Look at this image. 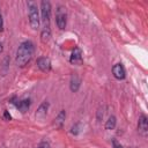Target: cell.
Instances as JSON below:
<instances>
[{"label":"cell","mask_w":148,"mask_h":148,"mask_svg":"<svg viewBox=\"0 0 148 148\" xmlns=\"http://www.w3.org/2000/svg\"><path fill=\"white\" fill-rule=\"evenodd\" d=\"M112 74L116 79L118 80H123L125 77V69L124 67L121 66V64H116L113 67H112Z\"/></svg>","instance_id":"7"},{"label":"cell","mask_w":148,"mask_h":148,"mask_svg":"<svg viewBox=\"0 0 148 148\" xmlns=\"http://www.w3.org/2000/svg\"><path fill=\"white\" fill-rule=\"evenodd\" d=\"M37 148H38V147H37Z\"/></svg>","instance_id":"20"},{"label":"cell","mask_w":148,"mask_h":148,"mask_svg":"<svg viewBox=\"0 0 148 148\" xmlns=\"http://www.w3.org/2000/svg\"><path fill=\"white\" fill-rule=\"evenodd\" d=\"M138 127H139V131L141 132V134H143V135L147 134V131H148V121H147V117L145 114H142L139 118Z\"/></svg>","instance_id":"8"},{"label":"cell","mask_w":148,"mask_h":148,"mask_svg":"<svg viewBox=\"0 0 148 148\" xmlns=\"http://www.w3.org/2000/svg\"><path fill=\"white\" fill-rule=\"evenodd\" d=\"M50 37H51V30H50V28H44V29L42 30V34H40V39H42V42H44V43L49 42Z\"/></svg>","instance_id":"13"},{"label":"cell","mask_w":148,"mask_h":148,"mask_svg":"<svg viewBox=\"0 0 148 148\" xmlns=\"http://www.w3.org/2000/svg\"><path fill=\"white\" fill-rule=\"evenodd\" d=\"M62 9H64L62 7H59V8H58V13H57V15H56V23H57L58 28L61 29V30L65 29L66 22H67V20H66V13H65Z\"/></svg>","instance_id":"4"},{"label":"cell","mask_w":148,"mask_h":148,"mask_svg":"<svg viewBox=\"0 0 148 148\" xmlns=\"http://www.w3.org/2000/svg\"><path fill=\"white\" fill-rule=\"evenodd\" d=\"M40 12H42V21L44 28H50V17H51V5L49 1L43 0L40 2Z\"/></svg>","instance_id":"3"},{"label":"cell","mask_w":148,"mask_h":148,"mask_svg":"<svg viewBox=\"0 0 148 148\" xmlns=\"http://www.w3.org/2000/svg\"><path fill=\"white\" fill-rule=\"evenodd\" d=\"M71 62L72 64H76V65H80L81 62H82V51H81V49H79V47H75L74 50H73V52H72V56H71Z\"/></svg>","instance_id":"6"},{"label":"cell","mask_w":148,"mask_h":148,"mask_svg":"<svg viewBox=\"0 0 148 148\" xmlns=\"http://www.w3.org/2000/svg\"><path fill=\"white\" fill-rule=\"evenodd\" d=\"M3 30V20H2V14H1V10H0V32Z\"/></svg>","instance_id":"15"},{"label":"cell","mask_w":148,"mask_h":148,"mask_svg":"<svg viewBox=\"0 0 148 148\" xmlns=\"http://www.w3.org/2000/svg\"><path fill=\"white\" fill-rule=\"evenodd\" d=\"M34 50H35L34 44L30 40H25V42L21 43V45L18 46L17 52H16V59H15L16 65L18 67H24L32 58Z\"/></svg>","instance_id":"1"},{"label":"cell","mask_w":148,"mask_h":148,"mask_svg":"<svg viewBox=\"0 0 148 148\" xmlns=\"http://www.w3.org/2000/svg\"><path fill=\"white\" fill-rule=\"evenodd\" d=\"M17 109L22 112V113H24V112H27L28 111V109H29V106H30V99H22V101H20L18 103H17Z\"/></svg>","instance_id":"10"},{"label":"cell","mask_w":148,"mask_h":148,"mask_svg":"<svg viewBox=\"0 0 148 148\" xmlns=\"http://www.w3.org/2000/svg\"><path fill=\"white\" fill-rule=\"evenodd\" d=\"M65 117H66V113H65V110H61L60 112H59V114L56 117V126H58V127H61L62 126V123H64V120H65Z\"/></svg>","instance_id":"12"},{"label":"cell","mask_w":148,"mask_h":148,"mask_svg":"<svg viewBox=\"0 0 148 148\" xmlns=\"http://www.w3.org/2000/svg\"><path fill=\"white\" fill-rule=\"evenodd\" d=\"M80 87V79L77 77V75H73L72 76V80H71V90L72 91H77Z\"/></svg>","instance_id":"11"},{"label":"cell","mask_w":148,"mask_h":148,"mask_svg":"<svg viewBox=\"0 0 148 148\" xmlns=\"http://www.w3.org/2000/svg\"><path fill=\"white\" fill-rule=\"evenodd\" d=\"M116 117L114 116H111L108 120H106V123H105V128L106 130H113L114 128V126H116Z\"/></svg>","instance_id":"14"},{"label":"cell","mask_w":148,"mask_h":148,"mask_svg":"<svg viewBox=\"0 0 148 148\" xmlns=\"http://www.w3.org/2000/svg\"><path fill=\"white\" fill-rule=\"evenodd\" d=\"M1 52H2V43L0 42V53H1Z\"/></svg>","instance_id":"19"},{"label":"cell","mask_w":148,"mask_h":148,"mask_svg":"<svg viewBox=\"0 0 148 148\" xmlns=\"http://www.w3.org/2000/svg\"><path fill=\"white\" fill-rule=\"evenodd\" d=\"M5 118H6L7 120H10V114H8V112H7V111L5 112Z\"/></svg>","instance_id":"17"},{"label":"cell","mask_w":148,"mask_h":148,"mask_svg":"<svg viewBox=\"0 0 148 148\" xmlns=\"http://www.w3.org/2000/svg\"><path fill=\"white\" fill-rule=\"evenodd\" d=\"M38 148H50V146H49L47 142H42V143L38 146Z\"/></svg>","instance_id":"16"},{"label":"cell","mask_w":148,"mask_h":148,"mask_svg":"<svg viewBox=\"0 0 148 148\" xmlns=\"http://www.w3.org/2000/svg\"><path fill=\"white\" fill-rule=\"evenodd\" d=\"M113 143H114L116 148H121V146H118V145H117V141H113Z\"/></svg>","instance_id":"18"},{"label":"cell","mask_w":148,"mask_h":148,"mask_svg":"<svg viewBox=\"0 0 148 148\" xmlns=\"http://www.w3.org/2000/svg\"><path fill=\"white\" fill-rule=\"evenodd\" d=\"M47 109H49V103L47 102H44L39 105L38 110H37V113H36V117L39 118V119H43L45 116H46V112H47Z\"/></svg>","instance_id":"9"},{"label":"cell","mask_w":148,"mask_h":148,"mask_svg":"<svg viewBox=\"0 0 148 148\" xmlns=\"http://www.w3.org/2000/svg\"><path fill=\"white\" fill-rule=\"evenodd\" d=\"M37 66L42 72H49L51 69V62L50 59L46 57H40L37 59Z\"/></svg>","instance_id":"5"},{"label":"cell","mask_w":148,"mask_h":148,"mask_svg":"<svg viewBox=\"0 0 148 148\" xmlns=\"http://www.w3.org/2000/svg\"><path fill=\"white\" fill-rule=\"evenodd\" d=\"M28 9H29V23H30V27L34 30H37L39 28V23H40L37 5L34 1H29L28 2Z\"/></svg>","instance_id":"2"}]
</instances>
